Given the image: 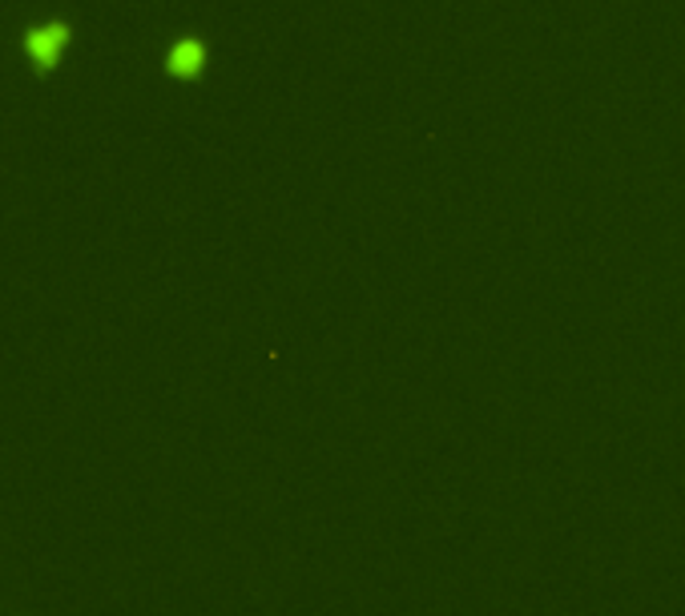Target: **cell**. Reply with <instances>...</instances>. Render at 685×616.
Wrapping results in <instances>:
<instances>
[{
  "instance_id": "cell-1",
  "label": "cell",
  "mask_w": 685,
  "mask_h": 616,
  "mask_svg": "<svg viewBox=\"0 0 685 616\" xmlns=\"http://www.w3.org/2000/svg\"><path fill=\"white\" fill-rule=\"evenodd\" d=\"M65 41H68L65 25H45V28H37V33L28 37L25 49L41 68H53L57 61H61V53H65Z\"/></svg>"
},
{
  "instance_id": "cell-2",
  "label": "cell",
  "mask_w": 685,
  "mask_h": 616,
  "mask_svg": "<svg viewBox=\"0 0 685 616\" xmlns=\"http://www.w3.org/2000/svg\"><path fill=\"white\" fill-rule=\"evenodd\" d=\"M170 68H174V73H198V68H202V45L182 41L178 49H174V56H170Z\"/></svg>"
}]
</instances>
